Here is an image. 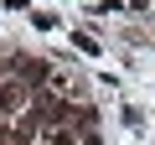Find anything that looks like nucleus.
<instances>
[{
  "mask_svg": "<svg viewBox=\"0 0 155 145\" xmlns=\"http://www.w3.org/2000/svg\"><path fill=\"white\" fill-rule=\"evenodd\" d=\"M72 42H78V52H88V57H93V52H98V42H93V36H88V31H72Z\"/></svg>",
  "mask_w": 155,
  "mask_h": 145,
  "instance_id": "20e7f679",
  "label": "nucleus"
},
{
  "mask_svg": "<svg viewBox=\"0 0 155 145\" xmlns=\"http://www.w3.org/2000/svg\"><path fill=\"white\" fill-rule=\"evenodd\" d=\"M36 124H41V114H21V119H11V145H36Z\"/></svg>",
  "mask_w": 155,
  "mask_h": 145,
  "instance_id": "f03ea898",
  "label": "nucleus"
},
{
  "mask_svg": "<svg viewBox=\"0 0 155 145\" xmlns=\"http://www.w3.org/2000/svg\"><path fill=\"white\" fill-rule=\"evenodd\" d=\"M78 135H83V130H72V124H52V130H47L52 145H78Z\"/></svg>",
  "mask_w": 155,
  "mask_h": 145,
  "instance_id": "7ed1b4c3",
  "label": "nucleus"
},
{
  "mask_svg": "<svg viewBox=\"0 0 155 145\" xmlns=\"http://www.w3.org/2000/svg\"><path fill=\"white\" fill-rule=\"evenodd\" d=\"M0 114H26V88L16 78H0Z\"/></svg>",
  "mask_w": 155,
  "mask_h": 145,
  "instance_id": "f257e3e1",
  "label": "nucleus"
}]
</instances>
